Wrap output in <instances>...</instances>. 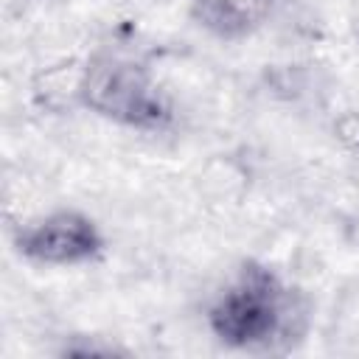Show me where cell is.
<instances>
[{
  "label": "cell",
  "instance_id": "1",
  "mask_svg": "<svg viewBox=\"0 0 359 359\" xmlns=\"http://www.w3.org/2000/svg\"><path fill=\"white\" fill-rule=\"evenodd\" d=\"M303 317L297 294L261 264H244L208 309L216 339L241 351L272 348L292 334Z\"/></svg>",
  "mask_w": 359,
  "mask_h": 359
},
{
  "label": "cell",
  "instance_id": "2",
  "mask_svg": "<svg viewBox=\"0 0 359 359\" xmlns=\"http://www.w3.org/2000/svg\"><path fill=\"white\" fill-rule=\"evenodd\" d=\"M76 95L90 112L135 129H157L171 115L149 67L115 53L87 59Z\"/></svg>",
  "mask_w": 359,
  "mask_h": 359
},
{
  "label": "cell",
  "instance_id": "3",
  "mask_svg": "<svg viewBox=\"0 0 359 359\" xmlns=\"http://www.w3.org/2000/svg\"><path fill=\"white\" fill-rule=\"evenodd\" d=\"M14 247L34 264L76 266L101 255L104 236L87 213L62 208L22 224L14 236Z\"/></svg>",
  "mask_w": 359,
  "mask_h": 359
},
{
  "label": "cell",
  "instance_id": "4",
  "mask_svg": "<svg viewBox=\"0 0 359 359\" xmlns=\"http://www.w3.org/2000/svg\"><path fill=\"white\" fill-rule=\"evenodd\" d=\"M275 0H191V17L199 28L219 39H241L261 28Z\"/></svg>",
  "mask_w": 359,
  "mask_h": 359
}]
</instances>
